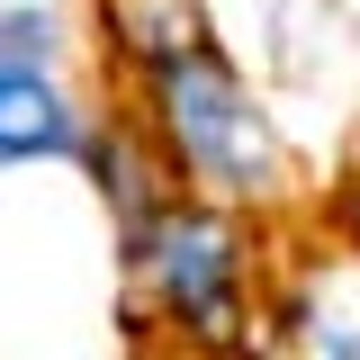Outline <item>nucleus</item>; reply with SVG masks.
Masks as SVG:
<instances>
[{
    "label": "nucleus",
    "instance_id": "5",
    "mask_svg": "<svg viewBox=\"0 0 360 360\" xmlns=\"http://www.w3.org/2000/svg\"><path fill=\"white\" fill-rule=\"evenodd\" d=\"M324 217H333V225H342V234L360 243V153L342 162V180H333V198H324Z\"/></svg>",
    "mask_w": 360,
    "mask_h": 360
},
{
    "label": "nucleus",
    "instance_id": "4",
    "mask_svg": "<svg viewBox=\"0 0 360 360\" xmlns=\"http://www.w3.org/2000/svg\"><path fill=\"white\" fill-rule=\"evenodd\" d=\"M108 117H117L108 72H0V180H37V172L90 180Z\"/></svg>",
    "mask_w": 360,
    "mask_h": 360
},
{
    "label": "nucleus",
    "instance_id": "3",
    "mask_svg": "<svg viewBox=\"0 0 360 360\" xmlns=\"http://www.w3.org/2000/svg\"><path fill=\"white\" fill-rule=\"evenodd\" d=\"M243 360H360V243L333 217L279 225V262Z\"/></svg>",
    "mask_w": 360,
    "mask_h": 360
},
{
    "label": "nucleus",
    "instance_id": "2",
    "mask_svg": "<svg viewBox=\"0 0 360 360\" xmlns=\"http://www.w3.org/2000/svg\"><path fill=\"white\" fill-rule=\"evenodd\" d=\"M117 99H127L135 135L153 144V162L172 172V189H198V198L243 207L262 225L324 217V172L307 162L279 99L252 82V63L225 45V27L162 54V63H144V72H127Z\"/></svg>",
    "mask_w": 360,
    "mask_h": 360
},
{
    "label": "nucleus",
    "instance_id": "6",
    "mask_svg": "<svg viewBox=\"0 0 360 360\" xmlns=\"http://www.w3.org/2000/svg\"><path fill=\"white\" fill-rule=\"evenodd\" d=\"M0 9H82L90 18V0H0Z\"/></svg>",
    "mask_w": 360,
    "mask_h": 360
},
{
    "label": "nucleus",
    "instance_id": "1",
    "mask_svg": "<svg viewBox=\"0 0 360 360\" xmlns=\"http://www.w3.org/2000/svg\"><path fill=\"white\" fill-rule=\"evenodd\" d=\"M279 262V225L217 207L198 189L144 198L108 225V307L135 360H243Z\"/></svg>",
    "mask_w": 360,
    "mask_h": 360
}]
</instances>
